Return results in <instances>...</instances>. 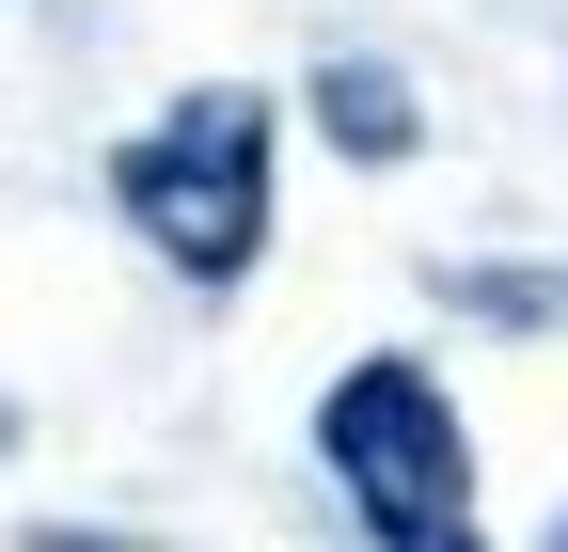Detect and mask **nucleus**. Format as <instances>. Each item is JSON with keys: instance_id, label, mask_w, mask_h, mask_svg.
<instances>
[{"instance_id": "obj_1", "label": "nucleus", "mask_w": 568, "mask_h": 552, "mask_svg": "<svg viewBox=\"0 0 568 552\" xmlns=\"http://www.w3.org/2000/svg\"><path fill=\"white\" fill-rule=\"evenodd\" d=\"M316 458L379 552H474V458H458V410L426 364H347L316 395Z\"/></svg>"}, {"instance_id": "obj_2", "label": "nucleus", "mask_w": 568, "mask_h": 552, "mask_svg": "<svg viewBox=\"0 0 568 552\" xmlns=\"http://www.w3.org/2000/svg\"><path fill=\"white\" fill-rule=\"evenodd\" d=\"M111 190H126V222L159 237L190 285H237L268 253V111L253 95H190V111H159L111 159Z\"/></svg>"}, {"instance_id": "obj_3", "label": "nucleus", "mask_w": 568, "mask_h": 552, "mask_svg": "<svg viewBox=\"0 0 568 552\" xmlns=\"http://www.w3.org/2000/svg\"><path fill=\"white\" fill-rule=\"evenodd\" d=\"M316 111H332V126H347L364 159H395V143H410V95L379 80V63H332V80H316Z\"/></svg>"}, {"instance_id": "obj_4", "label": "nucleus", "mask_w": 568, "mask_h": 552, "mask_svg": "<svg viewBox=\"0 0 568 552\" xmlns=\"http://www.w3.org/2000/svg\"><path fill=\"white\" fill-rule=\"evenodd\" d=\"M32 552H126V536H32Z\"/></svg>"}]
</instances>
